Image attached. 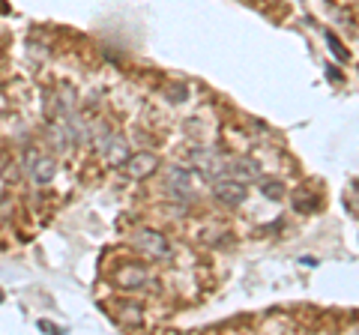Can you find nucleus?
Masks as SVG:
<instances>
[{"label":"nucleus","instance_id":"12","mask_svg":"<svg viewBox=\"0 0 359 335\" xmlns=\"http://www.w3.org/2000/svg\"><path fill=\"white\" fill-rule=\"evenodd\" d=\"M323 36H327V42H330V51L335 54V57H339L341 63H347V60H351V54H347V48L341 46V42H339V36H335V33H323Z\"/></svg>","mask_w":359,"mask_h":335},{"label":"nucleus","instance_id":"10","mask_svg":"<svg viewBox=\"0 0 359 335\" xmlns=\"http://www.w3.org/2000/svg\"><path fill=\"white\" fill-rule=\"evenodd\" d=\"M123 311H117V320L123 323V327H141V306H135V303H120Z\"/></svg>","mask_w":359,"mask_h":335},{"label":"nucleus","instance_id":"15","mask_svg":"<svg viewBox=\"0 0 359 335\" xmlns=\"http://www.w3.org/2000/svg\"><path fill=\"white\" fill-rule=\"evenodd\" d=\"M39 329H45V332H63L57 323H51V320H39Z\"/></svg>","mask_w":359,"mask_h":335},{"label":"nucleus","instance_id":"6","mask_svg":"<svg viewBox=\"0 0 359 335\" xmlns=\"http://www.w3.org/2000/svg\"><path fill=\"white\" fill-rule=\"evenodd\" d=\"M123 168H126V174L132 177V180H147L150 174H156V168H159V156L156 153H129V159L123 162Z\"/></svg>","mask_w":359,"mask_h":335},{"label":"nucleus","instance_id":"7","mask_svg":"<svg viewBox=\"0 0 359 335\" xmlns=\"http://www.w3.org/2000/svg\"><path fill=\"white\" fill-rule=\"evenodd\" d=\"M147 282H150L147 266H138V264H126V266H120V270L114 273V285L123 287V290H138Z\"/></svg>","mask_w":359,"mask_h":335},{"label":"nucleus","instance_id":"4","mask_svg":"<svg viewBox=\"0 0 359 335\" xmlns=\"http://www.w3.org/2000/svg\"><path fill=\"white\" fill-rule=\"evenodd\" d=\"M132 245L138 249L141 254H147V258H156V261H165L168 254H171V245H168V240L162 237L159 231H150L144 228L132 237Z\"/></svg>","mask_w":359,"mask_h":335},{"label":"nucleus","instance_id":"13","mask_svg":"<svg viewBox=\"0 0 359 335\" xmlns=\"http://www.w3.org/2000/svg\"><path fill=\"white\" fill-rule=\"evenodd\" d=\"M318 207V198H297V210H314Z\"/></svg>","mask_w":359,"mask_h":335},{"label":"nucleus","instance_id":"14","mask_svg":"<svg viewBox=\"0 0 359 335\" xmlns=\"http://www.w3.org/2000/svg\"><path fill=\"white\" fill-rule=\"evenodd\" d=\"M168 96H171L174 102H183V99H186V87H183V84H180V87H171V93H168Z\"/></svg>","mask_w":359,"mask_h":335},{"label":"nucleus","instance_id":"2","mask_svg":"<svg viewBox=\"0 0 359 335\" xmlns=\"http://www.w3.org/2000/svg\"><path fill=\"white\" fill-rule=\"evenodd\" d=\"M192 162H195V171L204 177V180H219V177L228 174V159L212 150V147H198L192 150Z\"/></svg>","mask_w":359,"mask_h":335},{"label":"nucleus","instance_id":"16","mask_svg":"<svg viewBox=\"0 0 359 335\" xmlns=\"http://www.w3.org/2000/svg\"><path fill=\"white\" fill-rule=\"evenodd\" d=\"M327 69H330V78H332V81H341V75L335 72V66H327Z\"/></svg>","mask_w":359,"mask_h":335},{"label":"nucleus","instance_id":"5","mask_svg":"<svg viewBox=\"0 0 359 335\" xmlns=\"http://www.w3.org/2000/svg\"><path fill=\"white\" fill-rule=\"evenodd\" d=\"M165 183L171 189V195L177 198H192V189H195V171H189L183 165H171L165 174Z\"/></svg>","mask_w":359,"mask_h":335},{"label":"nucleus","instance_id":"3","mask_svg":"<svg viewBox=\"0 0 359 335\" xmlns=\"http://www.w3.org/2000/svg\"><path fill=\"white\" fill-rule=\"evenodd\" d=\"M245 195H249V189H245V183L243 180H237V177H219V180H212V198L219 200L222 207H240L243 200H245Z\"/></svg>","mask_w":359,"mask_h":335},{"label":"nucleus","instance_id":"8","mask_svg":"<svg viewBox=\"0 0 359 335\" xmlns=\"http://www.w3.org/2000/svg\"><path fill=\"white\" fill-rule=\"evenodd\" d=\"M228 174L231 177H237V180H243V183H257V180H261V165H257L255 159H237V162H233V165H228Z\"/></svg>","mask_w":359,"mask_h":335},{"label":"nucleus","instance_id":"1","mask_svg":"<svg viewBox=\"0 0 359 335\" xmlns=\"http://www.w3.org/2000/svg\"><path fill=\"white\" fill-rule=\"evenodd\" d=\"M25 171L36 186H48L54 180V174H57V162H54L51 156H42L36 147H27L25 150Z\"/></svg>","mask_w":359,"mask_h":335},{"label":"nucleus","instance_id":"11","mask_svg":"<svg viewBox=\"0 0 359 335\" xmlns=\"http://www.w3.org/2000/svg\"><path fill=\"white\" fill-rule=\"evenodd\" d=\"M257 189H261V195L269 200H282V195H285L282 180H269V177H261V180H257Z\"/></svg>","mask_w":359,"mask_h":335},{"label":"nucleus","instance_id":"9","mask_svg":"<svg viewBox=\"0 0 359 335\" xmlns=\"http://www.w3.org/2000/svg\"><path fill=\"white\" fill-rule=\"evenodd\" d=\"M102 159H105L108 165H123V162L129 159V144L123 141L120 135H114V141H111V144H108V150L102 153Z\"/></svg>","mask_w":359,"mask_h":335}]
</instances>
